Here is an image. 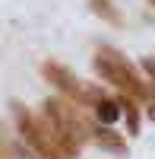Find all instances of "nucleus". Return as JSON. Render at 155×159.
I'll use <instances>...</instances> for the list:
<instances>
[{"mask_svg": "<svg viewBox=\"0 0 155 159\" xmlns=\"http://www.w3.org/2000/svg\"><path fill=\"white\" fill-rule=\"evenodd\" d=\"M41 108H44L41 124L48 130L51 143L60 150L63 159H76L82 143L92 140V124L86 121L82 108L73 105V102H63V99H44Z\"/></svg>", "mask_w": 155, "mask_h": 159, "instance_id": "nucleus-1", "label": "nucleus"}, {"mask_svg": "<svg viewBox=\"0 0 155 159\" xmlns=\"http://www.w3.org/2000/svg\"><path fill=\"white\" fill-rule=\"evenodd\" d=\"M92 67L95 73L105 80V83L111 86H117L120 89V96H130L133 102L139 99H149V86L143 83V76L136 73V67L130 61H127L117 48H111V45H101L95 51V61H92Z\"/></svg>", "mask_w": 155, "mask_h": 159, "instance_id": "nucleus-2", "label": "nucleus"}, {"mask_svg": "<svg viewBox=\"0 0 155 159\" xmlns=\"http://www.w3.org/2000/svg\"><path fill=\"white\" fill-rule=\"evenodd\" d=\"M10 108H13L16 127H19V134H22V143H25V147H29L38 159H63V156H60V150L51 143L48 130H44V124H41V118H35V115L25 108L22 102H16V99L10 102Z\"/></svg>", "mask_w": 155, "mask_h": 159, "instance_id": "nucleus-3", "label": "nucleus"}, {"mask_svg": "<svg viewBox=\"0 0 155 159\" xmlns=\"http://www.w3.org/2000/svg\"><path fill=\"white\" fill-rule=\"evenodd\" d=\"M41 73H44L48 83H54L63 96H70V102L79 105V108H82V105H95L101 96H105L101 89L82 83V80L76 76L70 67H63V64H57V61H44V64H41Z\"/></svg>", "mask_w": 155, "mask_h": 159, "instance_id": "nucleus-4", "label": "nucleus"}, {"mask_svg": "<svg viewBox=\"0 0 155 159\" xmlns=\"http://www.w3.org/2000/svg\"><path fill=\"white\" fill-rule=\"evenodd\" d=\"M92 140L98 143L101 150H108V153L127 156V143H124V134H117V130H111V127H92Z\"/></svg>", "mask_w": 155, "mask_h": 159, "instance_id": "nucleus-5", "label": "nucleus"}, {"mask_svg": "<svg viewBox=\"0 0 155 159\" xmlns=\"http://www.w3.org/2000/svg\"><path fill=\"white\" fill-rule=\"evenodd\" d=\"M92 111H95V118H98V124H101V127H111V124L120 118V105H117V99L101 96V99L92 105Z\"/></svg>", "mask_w": 155, "mask_h": 159, "instance_id": "nucleus-6", "label": "nucleus"}, {"mask_svg": "<svg viewBox=\"0 0 155 159\" xmlns=\"http://www.w3.org/2000/svg\"><path fill=\"white\" fill-rule=\"evenodd\" d=\"M89 10H92L98 19H105L108 25H124V16H120V10L114 7V0H89Z\"/></svg>", "mask_w": 155, "mask_h": 159, "instance_id": "nucleus-7", "label": "nucleus"}, {"mask_svg": "<svg viewBox=\"0 0 155 159\" xmlns=\"http://www.w3.org/2000/svg\"><path fill=\"white\" fill-rule=\"evenodd\" d=\"M117 105H120V115H127V130H130V137H136V134H139V111H136V102H133L130 96H120Z\"/></svg>", "mask_w": 155, "mask_h": 159, "instance_id": "nucleus-8", "label": "nucleus"}, {"mask_svg": "<svg viewBox=\"0 0 155 159\" xmlns=\"http://www.w3.org/2000/svg\"><path fill=\"white\" fill-rule=\"evenodd\" d=\"M143 67H146V73L152 76V83H155V61H149V57H146V61H143Z\"/></svg>", "mask_w": 155, "mask_h": 159, "instance_id": "nucleus-9", "label": "nucleus"}, {"mask_svg": "<svg viewBox=\"0 0 155 159\" xmlns=\"http://www.w3.org/2000/svg\"><path fill=\"white\" fill-rule=\"evenodd\" d=\"M146 111H149V121L155 124V105H149V108H146Z\"/></svg>", "mask_w": 155, "mask_h": 159, "instance_id": "nucleus-10", "label": "nucleus"}, {"mask_svg": "<svg viewBox=\"0 0 155 159\" xmlns=\"http://www.w3.org/2000/svg\"><path fill=\"white\" fill-rule=\"evenodd\" d=\"M149 7H155V0H149Z\"/></svg>", "mask_w": 155, "mask_h": 159, "instance_id": "nucleus-11", "label": "nucleus"}]
</instances>
